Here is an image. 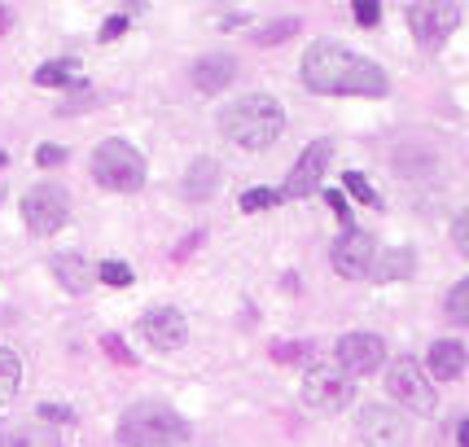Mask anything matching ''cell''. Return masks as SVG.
I'll return each mask as SVG.
<instances>
[{
	"label": "cell",
	"instance_id": "23",
	"mask_svg": "<svg viewBox=\"0 0 469 447\" xmlns=\"http://www.w3.org/2000/svg\"><path fill=\"white\" fill-rule=\"evenodd\" d=\"M268 351L276 364H303V360H312V343H285V338H281V343H272Z\"/></svg>",
	"mask_w": 469,
	"mask_h": 447
},
{
	"label": "cell",
	"instance_id": "9",
	"mask_svg": "<svg viewBox=\"0 0 469 447\" xmlns=\"http://www.w3.org/2000/svg\"><path fill=\"white\" fill-rule=\"evenodd\" d=\"M329 263H334V273L346 276V281H364V276L373 273V263H377L373 233H364V228H343L338 242L329 246Z\"/></svg>",
	"mask_w": 469,
	"mask_h": 447
},
{
	"label": "cell",
	"instance_id": "27",
	"mask_svg": "<svg viewBox=\"0 0 469 447\" xmlns=\"http://www.w3.org/2000/svg\"><path fill=\"white\" fill-rule=\"evenodd\" d=\"M101 347H105V355H110V360H119V364H127V369L136 364V355L124 347V338H119V333H101Z\"/></svg>",
	"mask_w": 469,
	"mask_h": 447
},
{
	"label": "cell",
	"instance_id": "26",
	"mask_svg": "<svg viewBox=\"0 0 469 447\" xmlns=\"http://www.w3.org/2000/svg\"><path fill=\"white\" fill-rule=\"evenodd\" d=\"M97 276L105 281V285H115V290H127V285L136 281V276H132V268H127V263H115V259H105V263L97 268Z\"/></svg>",
	"mask_w": 469,
	"mask_h": 447
},
{
	"label": "cell",
	"instance_id": "20",
	"mask_svg": "<svg viewBox=\"0 0 469 447\" xmlns=\"http://www.w3.org/2000/svg\"><path fill=\"white\" fill-rule=\"evenodd\" d=\"M18 386H23V360H18V351L0 347V408L14 403Z\"/></svg>",
	"mask_w": 469,
	"mask_h": 447
},
{
	"label": "cell",
	"instance_id": "18",
	"mask_svg": "<svg viewBox=\"0 0 469 447\" xmlns=\"http://www.w3.org/2000/svg\"><path fill=\"white\" fill-rule=\"evenodd\" d=\"M35 84H40V88H75V84H84V66H79L75 57L45 62V66L35 71Z\"/></svg>",
	"mask_w": 469,
	"mask_h": 447
},
{
	"label": "cell",
	"instance_id": "31",
	"mask_svg": "<svg viewBox=\"0 0 469 447\" xmlns=\"http://www.w3.org/2000/svg\"><path fill=\"white\" fill-rule=\"evenodd\" d=\"M35 163H40V167H57V163H66V149L62 145H40L35 149Z\"/></svg>",
	"mask_w": 469,
	"mask_h": 447
},
{
	"label": "cell",
	"instance_id": "14",
	"mask_svg": "<svg viewBox=\"0 0 469 447\" xmlns=\"http://www.w3.org/2000/svg\"><path fill=\"white\" fill-rule=\"evenodd\" d=\"M421 372H425L430 382H456V377L465 372V347H461L456 338H439L434 347L425 351Z\"/></svg>",
	"mask_w": 469,
	"mask_h": 447
},
{
	"label": "cell",
	"instance_id": "7",
	"mask_svg": "<svg viewBox=\"0 0 469 447\" xmlns=\"http://www.w3.org/2000/svg\"><path fill=\"white\" fill-rule=\"evenodd\" d=\"M386 395L399 399V408H413V412H434V382L421 372L417 360H408V355H399L395 364L386 369Z\"/></svg>",
	"mask_w": 469,
	"mask_h": 447
},
{
	"label": "cell",
	"instance_id": "34",
	"mask_svg": "<svg viewBox=\"0 0 469 447\" xmlns=\"http://www.w3.org/2000/svg\"><path fill=\"white\" fill-rule=\"evenodd\" d=\"M452 242H456V250H469V220L465 215L452 224Z\"/></svg>",
	"mask_w": 469,
	"mask_h": 447
},
{
	"label": "cell",
	"instance_id": "5",
	"mask_svg": "<svg viewBox=\"0 0 469 447\" xmlns=\"http://www.w3.org/2000/svg\"><path fill=\"white\" fill-rule=\"evenodd\" d=\"M298 395H303V403L312 412H343L346 403H351V395H355V386H351V377L334 360H316L312 369L303 372Z\"/></svg>",
	"mask_w": 469,
	"mask_h": 447
},
{
	"label": "cell",
	"instance_id": "21",
	"mask_svg": "<svg viewBox=\"0 0 469 447\" xmlns=\"http://www.w3.org/2000/svg\"><path fill=\"white\" fill-rule=\"evenodd\" d=\"M408 273H413V250H391V254H382V263H373L369 276L391 285V281H404Z\"/></svg>",
	"mask_w": 469,
	"mask_h": 447
},
{
	"label": "cell",
	"instance_id": "6",
	"mask_svg": "<svg viewBox=\"0 0 469 447\" xmlns=\"http://www.w3.org/2000/svg\"><path fill=\"white\" fill-rule=\"evenodd\" d=\"M23 220H26V228H31L35 237H53L62 224L71 220V194H66L62 184H53V180L35 184V189H26Z\"/></svg>",
	"mask_w": 469,
	"mask_h": 447
},
{
	"label": "cell",
	"instance_id": "4",
	"mask_svg": "<svg viewBox=\"0 0 469 447\" xmlns=\"http://www.w3.org/2000/svg\"><path fill=\"white\" fill-rule=\"evenodd\" d=\"M88 167H93V180H97L101 189H110V194H132V189L145 184V158H141V149L119 141V136L101 141L93 149Z\"/></svg>",
	"mask_w": 469,
	"mask_h": 447
},
{
	"label": "cell",
	"instance_id": "17",
	"mask_svg": "<svg viewBox=\"0 0 469 447\" xmlns=\"http://www.w3.org/2000/svg\"><path fill=\"white\" fill-rule=\"evenodd\" d=\"M53 276L62 281V290L66 294H84L88 285H93V268H88V259L84 254H53Z\"/></svg>",
	"mask_w": 469,
	"mask_h": 447
},
{
	"label": "cell",
	"instance_id": "30",
	"mask_svg": "<svg viewBox=\"0 0 469 447\" xmlns=\"http://www.w3.org/2000/svg\"><path fill=\"white\" fill-rule=\"evenodd\" d=\"M351 14H355V23H360V26H373L377 18H382L377 0H355V9H351Z\"/></svg>",
	"mask_w": 469,
	"mask_h": 447
},
{
	"label": "cell",
	"instance_id": "3",
	"mask_svg": "<svg viewBox=\"0 0 469 447\" xmlns=\"http://www.w3.org/2000/svg\"><path fill=\"white\" fill-rule=\"evenodd\" d=\"M115 439L124 447H172L189 439V422L167 403H132L119 417Z\"/></svg>",
	"mask_w": 469,
	"mask_h": 447
},
{
	"label": "cell",
	"instance_id": "13",
	"mask_svg": "<svg viewBox=\"0 0 469 447\" xmlns=\"http://www.w3.org/2000/svg\"><path fill=\"white\" fill-rule=\"evenodd\" d=\"M189 79H194L198 93H224V88L237 79V57H228V53H206V57L194 62Z\"/></svg>",
	"mask_w": 469,
	"mask_h": 447
},
{
	"label": "cell",
	"instance_id": "8",
	"mask_svg": "<svg viewBox=\"0 0 469 447\" xmlns=\"http://www.w3.org/2000/svg\"><path fill=\"white\" fill-rule=\"evenodd\" d=\"M355 439L364 447H408L413 439V425L399 408H386V403H369L355 422Z\"/></svg>",
	"mask_w": 469,
	"mask_h": 447
},
{
	"label": "cell",
	"instance_id": "33",
	"mask_svg": "<svg viewBox=\"0 0 469 447\" xmlns=\"http://www.w3.org/2000/svg\"><path fill=\"white\" fill-rule=\"evenodd\" d=\"M124 31H127V14H115V18L101 23V40H119Z\"/></svg>",
	"mask_w": 469,
	"mask_h": 447
},
{
	"label": "cell",
	"instance_id": "25",
	"mask_svg": "<svg viewBox=\"0 0 469 447\" xmlns=\"http://www.w3.org/2000/svg\"><path fill=\"white\" fill-rule=\"evenodd\" d=\"M276 202H285L281 198V189H246V194H242V211L254 215V211H268V206H276Z\"/></svg>",
	"mask_w": 469,
	"mask_h": 447
},
{
	"label": "cell",
	"instance_id": "16",
	"mask_svg": "<svg viewBox=\"0 0 469 447\" xmlns=\"http://www.w3.org/2000/svg\"><path fill=\"white\" fill-rule=\"evenodd\" d=\"M220 189V163L215 158H194L185 172V198L189 202H206Z\"/></svg>",
	"mask_w": 469,
	"mask_h": 447
},
{
	"label": "cell",
	"instance_id": "1",
	"mask_svg": "<svg viewBox=\"0 0 469 447\" xmlns=\"http://www.w3.org/2000/svg\"><path fill=\"white\" fill-rule=\"evenodd\" d=\"M303 84L321 97H382L386 93L382 66L334 40H316L303 53Z\"/></svg>",
	"mask_w": 469,
	"mask_h": 447
},
{
	"label": "cell",
	"instance_id": "32",
	"mask_svg": "<svg viewBox=\"0 0 469 447\" xmlns=\"http://www.w3.org/2000/svg\"><path fill=\"white\" fill-rule=\"evenodd\" d=\"M324 198H329V211H334V215L343 220V228H355V224H351V211H346V198L338 194V189H329Z\"/></svg>",
	"mask_w": 469,
	"mask_h": 447
},
{
	"label": "cell",
	"instance_id": "28",
	"mask_svg": "<svg viewBox=\"0 0 469 447\" xmlns=\"http://www.w3.org/2000/svg\"><path fill=\"white\" fill-rule=\"evenodd\" d=\"M346 194H355L360 202H369V206H377V194H373V184L364 180L360 172H346Z\"/></svg>",
	"mask_w": 469,
	"mask_h": 447
},
{
	"label": "cell",
	"instance_id": "15",
	"mask_svg": "<svg viewBox=\"0 0 469 447\" xmlns=\"http://www.w3.org/2000/svg\"><path fill=\"white\" fill-rule=\"evenodd\" d=\"M413 26H417V35H421V45H439L447 31L456 26V5H413Z\"/></svg>",
	"mask_w": 469,
	"mask_h": 447
},
{
	"label": "cell",
	"instance_id": "29",
	"mask_svg": "<svg viewBox=\"0 0 469 447\" xmlns=\"http://www.w3.org/2000/svg\"><path fill=\"white\" fill-rule=\"evenodd\" d=\"M40 422L45 425H71L75 412L71 408H62V403H40Z\"/></svg>",
	"mask_w": 469,
	"mask_h": 447
},
{
	"label": "cell",
	"instance_id": "22",
	"mask_svg": "<svg viewBox=\"0 0 469 447\" xmlns=\"http://www.w3.org/2000/svg\"><path fill=\"white\" fill-rule=\"evenodd\" d=\"M298 31V18H281V23H268V26H259L250 40L259 45V49H268V45H281L285 35H294Z\"/></svg>",
	"mask_w": 469,
	"mask_h": 447
},
{
	"label": "cell",
	"instance_id": "24",
	"mask_svg": "<svg viewBox=\"0 0 469 447\" xmlns=\"http://www.w3.org/2000/svg\"><path fill=\"white\" fill-rule=\"evenodd\" d=\"M447 321L465 324L469 321V281H456L452 294H447Z\"/></svg>",
	"mask_w": 469,
	"mask_h": 447
},
{
	"label": "cell",
	"instance_id": "2",
	"mask_svg": "<svg viewBox=\"0 0 469 447\" xmlns=\"http://www.w3.org/2000/svg\"><path fill=\"white\" fill-rule=\"evenodd\" d=\"M281 127H285V114H281V105L272 97H242L233 105H224L220 114V132L237 149H250V154L268 149L281 136Z\"/></svg>",
	"mask_w": 469,
	"mask_h": 447
},
{
	"label": "cell",
	"instance_id": "11",
	"mask_svg": "<svg viewBox=\"0 0 469 447\" xmlns=\"http://www.w3.org/2000/svg\"><path fill=\"white\" fill-rule=\"evenodd\" d=\"M329 158H334V145L329 141H312V145L298 154V163L290 167L285 184H281V198H307L321 189V180L329 175Z\"/></svg>",
	"mask_w": 469,
	"mask_h": 447
},
{
	"label": "cell",
	"instance_id": "10",
	"mask_svg": "<svg viewBox=\"0 0 469 447\" xmlns=\"http://www.w3.org/2000/svg\"><path fill=\"white\" fill-rule=\"evenodd\" d=\"M334 364H338L346 377L377 372L382 364H386V343H382L377 333H364V329L343 333V338H338V347H334Z\"/></svg>",
	"mask_w": 469,
	"mask_h": 447
},
{
	"label": "cell",
	"instance_id": "35",
	"mask_svg": "<svg viewBox=\"0 0 469 447\" xmlns=\"http://www.w3.org/2000/svg\"><path fill=\"white\" fill-rule=\"evenodd\" d=\"M9 23H14V9H9V5H0V35L9 31Z\"/></svg>",
	"mask_w": 469,
	"mask_h": 447
},
{
	"label": "cell",
	"instance_id": "19",
	"mask_svg": "<svg viewBox=\"0 0 469 447\" xmlns=\"http://www.w3.org/2000/svg\"><path fill=\"white\" fill-rule=\"evenodd\" d=\"M0 447H62V439H57V430L45 422H26L18 425L14 434H5V443Z\"/></svg>",
	"mask_w": 469,
	"mask_h": 447
},
{
	"label": "cell",
	"instance_id": "12",
	"mask_svg": "<svg viewBox=\"0 0 469 447\" xmlns=\"http://www.w3.org/2000/svg\"><path fill=\"white\" fill-rule=\"evenodd\" d=\"M136 333H141L154 351H180L185 338H189V321H185V312H175V307H158V312L141 316Z\"/></svg>",
	"mask_w": 469,
	"mask_h": 447
}]
</instances>
